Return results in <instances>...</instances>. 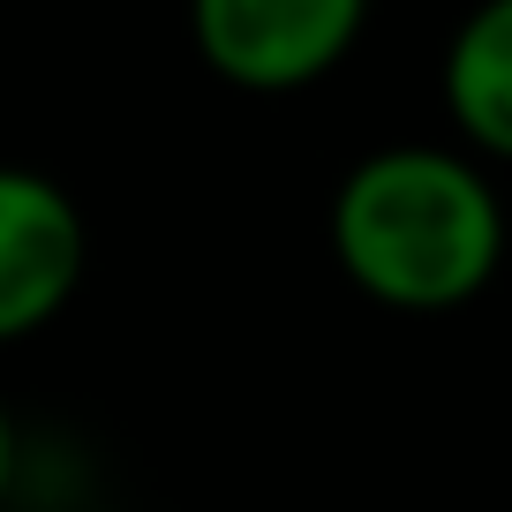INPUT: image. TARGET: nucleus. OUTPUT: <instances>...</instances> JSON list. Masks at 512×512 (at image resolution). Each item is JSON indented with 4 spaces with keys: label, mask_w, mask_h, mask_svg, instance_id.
I'll return each instance as SVG.
<instances>
[{
    "label": "nucleus",
    "mask_w": 512,
    "mask_h": 512,
    "mask_svg": "<svg viewBox=\"0 0 512 512\" xmlns=\"http://www.w3.org/2000/svg\"><path fill=\"white\" fill-rule=\"evenodd\" d=\"M16 490H23V430L8 415V400H0V512L16 505Z\"/></svg>",
    "instance_id": "nucleus-5"
},
{
    "label": "nucleus",
    "mask_w": 512,
    "mask_h": 512,
    "mask_svg": "<svg viewBox=\"0 0 512 512\" xmlns=\"http://www.w3.org/2000/svg\"><path fill=\"white\" fill-rule=\"evenodd\" d=\"M377 0H189V46L226 91L294 98L347 68Z\"/></svg>",
    "instance_id": "nucleus-2"
},
{
    "label": "nucleus",
    "mask_w": 512,
    "mask_h": 512,
    "mask_svg": "<svg viewBox=\"0 0 512 512\" xmlns=\"http://www.w3.org/2000/svg\"><path fill=\"white\" fill-rule=\"evenodd\" d=\"M91 226L76 196L38 166L0 159V347L38 339L83 287Z\"/></svg>",
    "instance_id": "nucleus-3"
},
{
    "label": "nucleus",
    "mask_w": 512,
    "mask_h": 512,
    "mask_svg": "<svg viewBox=\"0 0 512 512\" xmlns=\"http://www.w3.org/2000/svg\"><path fill=\"white\" fill-rule=\"evenodd\" d=\"M437 98L460 144L512 166V0H475L437 61Z\"/></svg>",
    "instance_id": "nucleus-4"
},
{
    "label": "nucleus",
    "mask_w": 512,
    "mask_h": 512,
    "mask_svg": "<svg viewBox=\"0 0 512 512\" xmlns=\"http://www.w3.org/2000/svg\"><path fill=\"white\" fill-rule=\"evenodd\" d=\"M324 241L347 287L377 309L445 317L475 302L505 264V196L482 174V151L384 144L339 174Z\"/></svg>",
    "instance_id": "nucleus-1"
}]
</instances>
